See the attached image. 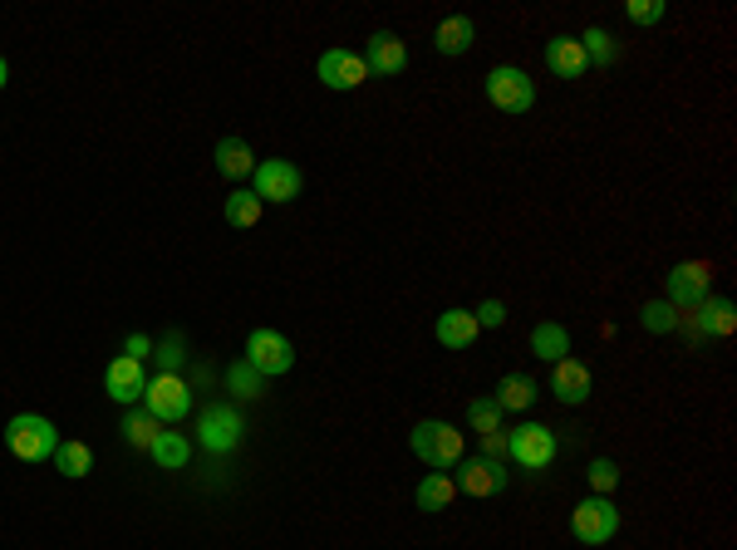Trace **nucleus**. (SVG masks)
Instances as JSON below:
<instances>
[{"mask_svg":"<svg viewBox=\"0 0 737 550\" xmlns=\"http://www.w3.org/2000/svg\"><path fill=\"white\" fill-rule=\"evenodd\" d=\"M487 99L497 103L502 113H526L536 103V84H531L526 69L497 65V69H487Z\"/></svg>","mask_w":737,"mask_h":550,"instance_id":"9","label":"nucleus"},{"mask_svg":"<svg viewBox=\"0 0 737 550\" xmlns=\"http://www.w3.org/2000/svg\"><path fill=\"white\" fill-rule=\"evenodd\" d=\"M147 349H153V340H147V334H129L123 354H129V359H139V364H143V354H147Z\"/></svg>","mask_w":737,"mask_h":550,"instance_id":"37","label":"nucleus"},{"mask_svg":"<svg viewBox=\"0 0 737 550\" xmlns=\"http://www.w3.org/2000/svg\"><path fill=\"white\" fill-rule=\"evenodd\" d=\"M477 458H492V462H507V468H512V438H507V432H482V452H477Z\"/></svg>","mask_w":737,"mask_h":550,"instance_id":"35","label":"nucleus"},{"mask_svg":"<svg viewBox=\"0 0 737 550\" xmlns=\"http://www.w3.org/2000/svg\"><path fill=\"white\" fill-rule=\"evenodd\" d=\"M546 65H551V74H561V79H581L590 69V59L575 35H551L546 40Z\"/></svg>","mask_w":737,"mask_h":550,"instance_id":"17","label":"nucleus"},{"mask_svg":"<svg viewBox=\"0 0 737 550\" xmlns=\"http://www.w3.org/2000/svg\"><path fill=\"white\" fill-rule=\"evenodd\" d=\"M512 438V462L526 472H541L556 462V452H561V442H556V432L546 428V422H521V428L507 432Z\"/></svg>","mask_w":737,"mask_h":550,"instance_id":"5","label":"nucleus"},{"mask_svg":"<svg viewBox=\"0 0 737 550\" xmlns=\"http://www.w3.org/2000/svg\"><path fill=\"white\" fill-rule=\"evenodd\" d=\"M143 413H153L157 422H183L193 413V384L183 374H153L143 384Z\"/></svg>","mask_w":737,"mask_h":550,"instance_id":"3","label":"nucleus"},{"mask_svg":"<svg viewBox=\"0 0 737 550\" xmlns=\"http://www.w3.org/2000/svg\"><path fill=\"white\" fill-rule=\"evenodd\" d=\"M639 324H645L649 334H669V330H679V310H673L669 300H649L645 310H639Z\"/></svg>","mask_w":737,"mask_h":550,"instance_id":"28","label":"nucleus"},{"mask_svg":"<svg viewBox=\"0 0 737 550\" xmlns=\"http://www.w3.org/2000/svg\"><path fill=\"white\" fill-rule=\"evenodd\" d=\"M147 458H153L163 472H183L187 462H193V438H187V432H157L153 448H147Z\"/></svg>","mask_w":737,"mask_h":550,"instance_id":"19","label":"nucleus"},{"mask_svg":"<svg viewBox=\"0 0 737 550\" xmlns=\"http://www.w3.org/2000/svg\"><path fill=\"white\" fill-rule=\"evenodd\" d=\"M50 462H55L59 477L79 482V477H89V468H94V448H89V442H59Z\"/></svg>","mask_w":737,"mask_h":550,"instance_id":"24","label":"nucleus"},{"mask_svg":"<svg viewBox=\"0 0 737 550\" xmlns=\"http://www.w3.org/2000/svg\"><path fill=\"white\" fill-rule=\"evenodd\" d=\"M408 65V45L394 35V30H374L364 45V69L369 74H384V79H394V74H404Z\"/></svg>","mask_w":737,"mask_h":550,"instance_id":"14","label":"nucleus"},{"mask_svg":"<svg viewBox=\"0 0 737 550\" xmlns=\"http://www.w3.org/2000/svg\"><path fill=\"white\" fill-rule=\"evenodd\" d=\"M452 482H458V492H468V496H497V492H507L512 468L507 462H492V458H462Z\"/></svg>","mask_w":737,"mask_h":550,"instance_id":"11","label":"nucleus"},{"mask_svg":"<svg viewBox=\"0 0 737 550\" xmlns=\"http://www.w3.org/2000/svg\"><path fill=\"white\" fill-rule=\"evenodd\" d=\"M217 173L227 177V183H246V177L256 173V157H251V147L241 143V138H221L217 143Z\"/></svg>","mask_w":737,"mask_h":550,"instance_id":"18","label":"nucleus"},{"mask_svg":"<svg viewBox=\"0 0 737 550\" xmlns=\"http://www.w3.org/2000/svg\"><path fill=\"white\" fill-rule=\"evenodd\" d=\"M408 448H414L418 462H428L433 472H448L458 468L462 458H468V442H462V432L452 428V422L442 418H424L414 432H408Z\"/></svg>","mask_w":737,"mask_h":550,"instance_id":"1","label":"nucleus"},{"mask_svg":"<svg viewBox=\"0 0 737 550\" xmlns=\"http://www.w3.org/2000/svg\"><path fill=\"white\" fill-rule=\"evenodd\" d=\"M581 50H585V59H590V65H600V69H605V65H615V55H619V50H615V40H609L605 30H585V35H581Z\"/></svg>","mask_w":737,"mask_h":550,"instance_id":"30","label":"nucleus"},{"mask_svg":"<svg viewBox=\"0 0 737 550\" xmlns=\"http://www.w3.org/2000/svg\"><path fill=\"white\" fill-rule=\"evenodd\" d=\"M472 40H477V25H472V15H448L442 25L433 30V50L438 55H468Z\"/></svg>","mask_w":737,"mask_h":550,"instance_id":"20","label":"nucleus"},{"mask_svg":"<svg viewBox=\"0 0 737 550\" xmlns=\"http://www.w3.org/2000/svg\"><path fill=\"white\" fill-rule=\"evenodd\" d=\"M300 187H305V177L290 157H266V163H256V173H251V193H256L261 202L286 207L300 197Z\"/></svg>","mask_w":737,"mask_h":550,"instance_id":"4","label":"nucleus"},{"mask_svg":"<svg viewBox=\"0 0 737 550\" xmlns=\"http://www.w3.org/2000/svg\"><path fill=\"white\" fill-rule=\"evenodd\" d=\"M693 310H698V320H693V334H733V330H737L733 300H703V305H693Z\"/></svg>","mask_w":737,"mask_h":550,"instance_id":"23","label":"nucleus"},{"mask_svg":"<svg viewBox=\"0 0 737 550\" xmlns=\"http://www.w3.org/2000/svg\"><path fill=\"white\" fill-rule=\"evenodd\" d=\"M123 438L133 442V448H153V438H157V418L153 413H129V418H123Z\"/></svg>","mask_w":737,"mask_h":550,"instance_id":"31","label":"nucleus"},{"mask_svg":"<svg viewBox=\"0 0 737 550\" xmlns=\"http://www.w3.org/2000/svg\"><path fill=\"white\" fill-rule=\"evenodd\" d=\"M531 354L546 359V364H561V359L571 354V334H565V324H556V320L536 324V330H531Z\"/></svg>","mask_w":737,"mask_h":550,"instance_id":"21","label":"nucleus"},{"mask_svg":"<svg viewBox=\"0 0 737 550\" xmlns=\"http://www.w3.org/2000/svg\"><path fill=\"white\" fill-rule=\"evenodd\" d=\"M502 418H507V413L497 408V398H472V404H468L472 432H497V428H502Z\"/></svg>","mask_w":737,"mask_h":550,"instance_id":"29","label":"nucleus"},{"mask_svg":"<svg viewBox=\"0 0 737 550\" xmlns=\"http://www.w3.org/2000/svg\"><path fill=\"white\" fill-rule=\"evenodd\" d=\"M261 211H266V202H261L251 187H237V193L227 197V221H231V227H256Z\"/></svg>","mask_w":737,"mask_h":550,"instance_id":"26","label":"nucleus"},{"mask_svg":"<svg viewBox=\"0 0 737 550\" xmlns=\"http://www.w3.org/2000/svg\"><path fill=\"white\" fill-rule=\"evenodd\" d=\"M452 496H458V482H452L448 472H428V477L418 482L414 502H418V512H448Z\"/></svg>","mask_w":737,"mask_h":550,"instance_id":"22","label":"nucleus"},{"mask_svg":"<svg viewBox=\"0 0 737 550\" xmlns=\"http://www.w3.org/2000/svg\"><path fill=\"white\" fill-rule=\"evenodd\" d=\"M472 315H477V330H502L507 324V305L502 300H482Z\"/></svg>","mask_w":737,"mask_h":550,"instance_id":"36","label":"nucleus"},{"mask_svg":"<svg viewBox=\"0 0 737 550\" xmlns=\"http://www.w3.org/2000/svg\"><path fill=\"white\" fill-rule=\"evenodd\" d=\"M143 384H147L143 364H139V359H129V354H119L109 369H103V394H109L113 404H123V408L139 404V398H143Z\"/></svg>","mask_w":737,"mask_h":550,"instance_id":"13","label":"nucleus"},{"mask_svg":"<svg viewBox=\"0 0 737 550\" xmlns=\"http://www.w3.org/2000/svg\"><path fill=\"white\" fill-rule=\"evenodd\" d=\"M551 394H556V404H565V408L585 404L590 398V364H581V359H571V354H565L561 364H551Z\"/></svg>","mask_w":737,"mask_h":550,"instance_id":"15","label":"nucleus"},{"mask_svg":"<svg viewBox=\"0 0 737 550\" xmlns=\"http://www.w3.org/2000/svg\"><path fill=\"white\" fill-rule=\"evenodd\" d=\"M183 359H187V344H183V334H177V330L157 340V374H177Z\"/></svg>","mask_w":737,"mask_h":550,"instance_id":"32","label":"nucleus"},{"mask_svg":"<svg viewBox=\"0 0 737 550\" xmlns=\"http://www.w3.org/2000/svg\"><path fill=\"white\" fill-rule=\"evenodd\" d=\"M477 315L472 310H462V305H452V310H442L438 315V324H433V340L442 349H472V340H477Z\"/></svg>","mask_w":737,"mask_h":550,"instance_id":"16","label":"nucleus"},{"mask_svg":"<svg viewBox=\"0 0 737 550\" xmlns=\"http://www.w3.org/2000/svg\"><path fill=\"white\" fill-rule=\"evenodd\" d=\"M571 531L581 546H605L609 536L619 531V506L609 502V496H585L571 512Z\"/></svg>","mask_w":737,"mask_h":550,"instance_id":"7","label":"nucleus"},{"mask_svg":"<svg viewBox=\"0 0 737 550\" xmlns=\"http://www.w3.org/2000/svg\"><path fill=\"white\" fill-rule=\"evenodd\" d=\"M585 477H590V486H595V496H609V492H615V482H619V468L609 458H595Z\"/></svg>","mask_w":737,"mask_h":550,"instance_id":"34","label":"nucleus"},{"mask_svg":"<svg viewBox=\"0 0 737 550\" xmlns=\"http://www.w3.org/2000/svg\"><path fill=\"white\" fill-rule=\"evenodd\" d=\"M708 285H713L708 261H679L669 271V305L673 310H693V305L708 300Z\"/></svg>","mask_w":737,"mask_h":550,"instance_id":"10","label":"nucleus"},{"mask_svg":"<svg viewBox=\"0 0 737 550\" xmlns=\"http://www.w3.org/2000/svg\"><path fill=\"white\" fill-rule=\"evenodd\" d=\"M315 74H320L324 89H360V84L369 79L364 55H354V50H340V45L324 50L320 65H315Z\"/></svg>","mask_w":737,"mask_h":550,"instance_id":"12","label":"nucleus"},{"mask_svg":"<svg viewBox=\"0 0 737 550\" xmlns=\"http://www.w3.org/2000/svg\"><path fill=\"white\" fill-rule=\"evenodd\" d=\"M6 79H10V65H6V55H0V89H6Z\"/></svg>","mask_w":737,"mask_h":550,"instance_id":"38","label":"nucleus"},{"mask_svg":"<svg viewBox=\"0 0 737 550\" xmlns=\"http://www.w3.org/2000/svg\"><path fill=\"white\" fill-rule=\"evenodd\" d=\"M241 432H246V422H241V413L231 404H207L202 418H197V442H202L207 452H231L241 448Z\"/></svg>","mask_w":737,"mask_h":550,"instance_id":"8","label":"nucleus"},{"mask_svg":"<svg viewBox=\"0 0 737 550\" xmlns=\"http://www.w3.org/2000/svg\"><path fill=\"white\" fill-rule=\"evenodd\" d=\"M59 428L50 418H40V413H15V418L6 422V448L15 452L20 462H50L59 448Z\"/></svg>","mask_w":737,"mask_h":550,"instance_id":"2","label":"nucleus"},{"mask_svg":"<svg viewBox=\"0 0 737 550\" xmlns=\"http://www.w3.org/2000/svg\"><path fill=\"white\" fill-rule=\"evenodd\" d=\"M531 404H536V384L526 374H507L497 384V408L502 413H526Z\"/></svg>","mask_w":737,"mask_h":550,"instance_id":"25","label":"nucleus"},{"mask_svg":"<svg viewBox=\"0 0 737 550\" xmlns=\"http://www.w3.org/2000/svg\"><path fill=\"white\" fill-rule=\"evenodd\" d=\"M663 15H669V6H663V0H629V6H625L629 25H659Z\"/></svg>","mask_w":737,"mask_h":550,"instance_id":"33","label":"nucleus"},{"mask_svg":"<svg viewBox=\"0 0 737 550\" xmlns=\"http://www.w3.org/2000/svg\"><path fill=\"white\" fill-rule=\"evenodd\" d=\"M246 359L251 369H256L261 378H280V374H290L295 369V349L286 334H276V330H251L246 334Z\"/></svg>","mask_w":737,"mask_h":550,"instance_id":"6","label":"nucleus"},{"mask_svg":"<svg viewBox=\"0 0 737 550\" xmlns=\"http://www.w3.org/2000/svg\"><path fill=\"white\" fill-rule=\"evenodd\" d=\"M227 388H231L237 398H261V394H266V378H261L256 369L246 364V359H237V364L227 369Z\"/></svg>","mask_w":737,"mask_h":550,"instance_id":"27","label":"nucleus"}]
</instances>
